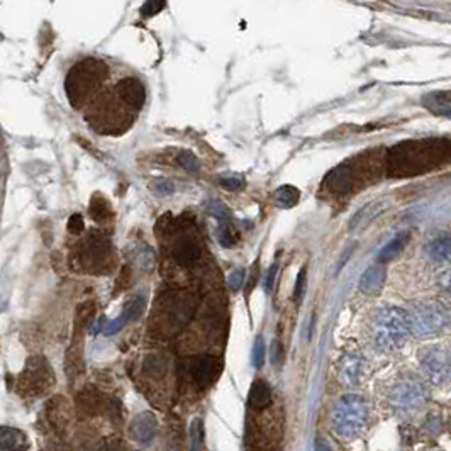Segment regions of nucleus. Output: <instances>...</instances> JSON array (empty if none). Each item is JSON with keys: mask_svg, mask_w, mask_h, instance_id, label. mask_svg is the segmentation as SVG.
Wrapping results in <instances>:
<instances>
[{"mask_svg": "<svg viewBox=\"0 0 451 451\" xmlns=\"http://www.w3.org/2000/svg\"><path fill=\"white\" fill-rule=\"evenodd\" d=\"M407 241H409L407 233L397 234L392 241L387 242L384 248L380 249V253H378V261H380V263H387V261L393 260V258L399 255V253L405 248Z\"/></svg>", "mask_w": 451, "mask_h": 451, "instance_id": "5701e85b", "label": "nucleus"}, {"mask_svg": "<svg viewBox=\"0 0 451 451\" xmlns=\"http://www.w3.org/2000/svg\"><path fill=\"white\" fill-rule=\"evenodd\" d=\"M178 163H180L182 168L187 170V172H191V173L199 172L200 163H199V160H197V157H193V154L188 153V151H184V153L178 157Z\"/></svg>", "mask_w": 451, "mask_h": 451, "instance_id": "2f4dec72", "label": "nucleus"}, {"mask_svg": "<svg viewBox=\"0 0 451 451\" xmlns=\"http://www.w3.org/2000/svg\"><path fill=\"white\" fill-rule=\"evenodd\" d=\"M370 409L363 397L348 393L336 403L331 423L335 433L344 439H355L365 430Z\"/></svg>", "mask_w": 451, "mask_h": 451, "instance_id": "20e7f679", "label": "nucleus"}, {"mask_svg": "<svg viewBox=\"0 0 451 451\" xmlns=\"http://www.w3.org/2000/svg\"><path fill=\"white\" fill-rule=\"evenodd\" d=\"M439 287L445 294H448L451 297V270L445 272L441 276H439Z\"/></svg>", "mask_w": 451, "mask_h": 451, "instance_id": "58836bf2", "label": "nucleus"}, {"mask_svg": "<svg viewBox=\"0 0 451 451\" xmlns=\"http://www.w3.org/2000/svg\"><path fill=\"white\" fill-rule=\"evenodd\" d=\"M451 160L448 139H423L397 145L387 154V170L393 177H412L431 172Z\"/></svg>", "mask_w": 451, "mask_h": 451, "instance_id": "f03ea898", "label": "nucleus"}, {"mask_svg": "<svg viewBox=\"0 0 451 451\" xmlns=\"http://www.w3.org/2000/svg\"><path fill=\"white\" fill-rule=\"evenodd\" d=\"M48 416H49V421H51V424L64 427L68 424V419H70V409H68V404H64L62 397H58V399H55L48 405Z\"/></svg>", "mask_w": 451, "mask_h": 451, "instance_id": "b1692460", "label": "nucleus"}, {"mask_svg": "<svg viewBox=\"0 0 451 451\" xmlns=\"http://www.w3.org/2000/svg\"><path fill=\"white\" fill-rule=\"evenodd\" d=\"M195 299L188 292H170L161 299L160 319L163 321V326L168 328L170 333L180 331L191 322L195 314Z\"/></svg>", "mask_w": 451, "mask_h": 451, "instance_id": "6e6552de", "label": "nucleus"}, {"mask_svg": "<svg viewBox=\"0 0 451 451\" xmlns=\"http://www.w3.org/2000/svg\"><path fill=\"white\" fill-rule=\"evenodd\" d=\"M154 260H157V256H154V251L150 248V246H141V248L136 249L134 261L138 267L143 268V270H151L154 265Z\"/></svg>", "mask_w": 451, "mask_h": 451, "instance_id": "bb28decb", "label": "nucleus"}, {"mask_svg": "<svg viewBox=\"0 0 451 451\" xmlns=\"http://www.w3.org/2000/svg\"><path fill=\"white\" fill-rule=\"evenodd\" d=\"M28 436L16 427H2L0 430V450H26L28 448Z\"/></svg>", "mask_w": 451, "mask_h": 451, "instance_id": "412c9836", "label": "nucleus"}, {"mask_svg": "<svg viewBox=\"0 0 451 451\" xmlns=\"http://www.w3.org/2000/svg\"><path fill=\"white\" fill-rule=\"evenodd\" d=\"M272 403V392L267 382L256 380L253 382L251 389L248 393V405L253 411H263Z\"/></svg>", "mask_w": 451, "mask_h": 451, "instance_id": "6ab92c4d", "label": "nucleus"}, {"mask_svg": "<svg viewBox=\"0 0 451 451\" xmlns=\"http://www.w3.org/2000/svg\"><path fill=\"white\" fill-rule=\"evenodd\" d=\"M276 268H278V265L274 263V265H272V270L268 272V275H267V283H265V289H267V292H272V289H274V282H275Z\"/></svg>", "mask_w": 451, "mask_h": 451, "instance_id": "ea45409f", "label": "nucleus"}, {"mask_svg": "<svg viewBox=\"0 0 451 451\" xmlns=\"http://www.w3.org/2000/svg\"><path fill=\"white\" fill-rule=\"evenodd\" d=\"M145 371L150 377H161L166 371V362L160 356H150L145 363Z\"/></svg>", "mask_w": 451, "mask_h": 451, "instance_id": "c85d7f7f", "label": "nucleus"}, {"mask_svg": "<svg viewBox=\"0 0 451 451\" xmlns=\"http://www.w3.org/2000/svg\"><path fill=\"white\" fill-rule=\"evenodd\" d=\"M363 375H365V362H363V356L360 355L346 356L339 371V377L341 380H343V384L358 385L360 382H362Z\"/></svg>", "mask_w": 451, "mask_h": 451, "instance_id": "f3484780", "label": "nucleus"}, {"mask_svg": "<svg viewBox=\"0 0 451 451\" xmlns=\"http://www.w3.org/2000/svg\"><path fill=\"white\" fill-rule=\"evenodd\" d=\"M145 306L146 302L143 295H136V297H132L131 301L126 302L123 312H121L112 322H109V324L105 326L104 335L105 336L116 335V333H119L124 326L129 324V322L138 319V317L143 314V310H145Z\"/></svg>", "mask_w": 451, "mask_h": 451, "instance_id": "4468645a", "label": "nucleus"}, {"mask_svg": "<svg viewBox=\"0 0 451 451\" xmlns=\"http://www.w3.org/2000/svg\"><path fill=\"white\" fill-rule=\"evenodd\" d=\"M411 333L418 338H433L441 335L451 324V310L438 301H421L409 310Z\"/></svg>", "mask_w": 451, "mask_h": 451, "instance_id": "39448f33", "label": "nucleus"}, {"mask_svg": "<svg viewBox=\"0 0 451 451\" xmlns=\"http://www.w3.org/2000/svg\"><path fill=\"white\" fill-rule=\"evenodd\" d=\"M411 333L409 314L399 307H382L371 326V336L378 350L393 351L404 346Z\"/></svg>", "mask_w": 451, "mask_h": 451, "instance_id": "7ed1b4c3", "label": "nucleus"}, {"mask_svg": "<svg viewBox=\"0 0 451 451\" xmlns=\"http://www.w3.org/2000/svg\"><path fill=\"white\" fill-rule=\"evenodd\" d=\"M363 180H365V168L362 166V160H356L343 163L338 168L333 170L326 177L324 184L333 193L344 195V193L355 191L356 185H360V182Z\"/></svg>", "mask_w": 451, "mask_h": 451, "instance_id": "9b49d317", "label": "nucleus"}, {"mask_svg": "<svg viewBox=\"0 0 451 451\" xmlns=\"http://www.w3.org/2000/svg\"><path fill=\"white\" fill-rule=\"evenodd\" d=\"M75 265H80V270L89 274H105L112 268L114 255L111 241L102 234H90L85 241L75 249Z\"/></svg>", "mask_w": 451, "mask_h": 451, "instance_id": "423d86ee", "label": "nucleus"}, {"mask_svg": "<svg viewBox=\"0 0 451 451\" xmlns=\"http://www.w3.org/2000/svg\"><path fill=\"white\" fill-rule=\"evenodd\" d=\"M421 369L433 385H443L451 378V351L445 346H431L421 353Z\"/></svg>", "mask_w": 451, "mask_h": 451, "instance_id": "9d476101", "label": "nucleus"}, {"mask_svg": "<svg viewBox=\"0 0 451 451\" xmlns=\"http://www.w3.org/2000/svg\"><path fill=\"white\" fill-rule=\"evenodd\" d=\"M270 358H272V363H274V365H280V363L283 362V350H282V346H280L278 341H274V343H272Z\"/></svg>", "mask_w": 451, "mask_h": 451, "instance_id": "4c0bfd02", "label": "nucleus"}, {"mask_svg": "<svg viewBox=\"0 0 451 451\" xmlns=\"http://www.w3.org/2000/svg\"><path fill=\"white\" fill-rule=\"evenodd\" d=\"M242 282H245V270H234L233 274L227 278V283H229V289L233 292H238L242 287Z\"/></svg>", "mask_w": 451, "mask_h": 451, "instance_id": "c9c22d12", "label": "nucleus"}, {"mask_svg": "<svg viewBox=\"0 0 451 451\" xmlns=\"http://www.w3.org/2000/svg\"><path fill=\"white\" fill-rule=\"evenodd\" d=\"M89 214L98 224H104V222L112 219V207L107 199H104V197L96 193V195H92V200H90Z\"/></svg>", "mask_w": 451, "mask_h": 451, "instance_id": "4be33fe9", "label": "nucleus"}, {"mask_svg": "<svg viewBox=\"0 0 451 451\" xmlns=\"http://www.w3.org/2000/svg\"><path fill=\"white\" fill-rule=\"evenodd\" d=\"M172 255L180 267H192L202 258V245L193 236H182L173 245Z\"/></svg>", "mask_w": 451, "mask_h": 451, "instance_id": "ddd939ff", "label": "nucleus"}, {"mask_svg": "<svg viewBox=\"0 0 451 451\" xmlns=\"http://www.w3.org/2000/svg\"><path fill=\"white\" fill-rule=\"evenodd\" d=\"M207 211H209L212 215H215L218 219H226L227 215H229V209H227L224 204L219 202V200H211Z\"/></svg>", "mask_w": 451, "mask_h": 451, "instance_id": "f704fd0d", "label": "nucleus"}, {"mask_svg": "<svg viewBox=\"0 0 451 451\" xmlns=\"http://www.w3.org/2000/svg\"><path fill=\"white\" fill-rule=\"evenodd\" d=\"M64 94L100 132L124 131L145 107L146 87L132 73H116L111 62L85 56L68 70Z\"/></svg>", "mask_w": 451, "mask_h": 451, "instance_id": "f257e3e1", "label": "nucleus"}, {"mask_svg": "<svg viewBox=\"0 0 451 451\" xmlns=\"http://www.w3.org/2000/svg\"><path fill=\"white\" fill-rule=\"evenodd\" d=\"M68 231H70L71 234H75V236H78V234L83 231V219L80 214H73L70 218V221H68Z\"/></svg>", "mask_w": 451, "mask_h": 451, "instance_id": "e433bc0d", "label": "nucleus"}, {"mask_svg": "<svg viewBox=\"0 0 451 451\" xmlns=\"http://www.w3.org/2000/svg\"><path fill=\"white\" fill-rule=\"evenodd\" d=\"M274 199L280 207H283V209H290V207H294L295 204L299 202V199H301V192H299V188L292 187V185H283V187L276 188L274 193Z\"/></svg>", "mask_w": 451, "mask_h": 451, "instance_id": "393cba45", "label": "nucleus"}, {"mask_svg": "<svg viewBox=\"0 0 451 451\" xmlns=\"http://www.w3.org/2000/svg\"><path fill=\"white\" fill-rule=\"evenodd\" d=\"M222 369V363L219 362L215 356L211 355H200L193 356V358L188 360L187 363V371L191 375V378L195 382L199 387H209L215 378L219 377Z\"/></svg>", "mask_w": 451, "mask_h": 451, "instance_id": "f8f14e48", "label": "nucleus"}, {"mask_svg": "<svg viewBox=\"0 0 451 451\" xmlns=\"http://www.w3.org/2000/svg\"><path fill=\"white\" fill-rule=\"evenodd\" d=\"M251 360H253V366L255 369H261L265 363V341L261 336H258V339L255 341V346H253V353H251Z\"/></svg>", "mask_w": 451, "mask_h": 451, "instance_id": "7c9ffc66", "label": "nucleus"}, {"mask_svg": "<svg viewBox=\"0 0 451 451\" xmlns=\"http://www.w3.org/2000/svg\"><path fill=\"white\" fill-rule=\"evenodd\" d=\"M221 187L227 188V191H241L245 187V180L240 177H221L219 178Z\"/></svg>", "mask_w": 451, "mask_h": 451, "instance_id": "72a5a7b5", "label": "nucleus"}, {"mask_svg": "<svg viewBox=\"0 0 451 451\" xmlns=\"http://www.w3.org/2000/svg\"><path fill=\"white\" fill-rule=\"evenodd\" d=\"M188 434H191L192 450H202L204 448V423L202 419L195 418L188 427Z\"/></svg>", "mask_w": 451, "mask_h": 451, "instance_id": "cd10ccee", "label": "nucleus"}, {"mask_svg": "<svg viewBox=\"0 0 451 451\" xmlns=\"http://www.w3.org/2000/svg\"><path fill=\"white\" fill-rule=\"evenodd\" d=\"M218 241L222 248H233L240 241V233H238L236 227L231 224V222L222 219L221 224L218 226Z\"/></svg>", "mask_w": 451, "mask_h": 451, "instance_id": "a878e982", "label": "nucleus"}, {"mask_svg": "<svg viewBox=\"0 0 451 451\" xmlns=\"http://www.w3.org/2000/svg\"><path fill=\"white\" fill-rule=\"evenodd\" d=\"M104 396L97 389H94V387H89V389H85L78 396V407L89 416H96L97 412H100L104 409Z\"/></svg>", "mask_w": 451, "mask_h": 451, "instance_id": "aec40b11", "label": "nucleus"}, {"mask_svg": "<svg viewBox=\"0 0 451 451\" xmlns=\"http://www.w3.org/2000/svg\"><path fill=\"white\" fill-rule=\"evenodd\" d=\"M151 191L157 193V195L166 197L175 192V185L170 180H154L153 184H151Z\"/></svg>", "mask_w": 451, "mask_h": 451, "instance_id": "473e14b6", "label": "nucleus"}, {"mask_svg": "<svg viewBox=\"0 0 451 451\" xmlns=\"http://www.w3.org/2000/svg\"><path fill=\"white\" fill-rule=\"evenodd\" d=\"M306 289H307V268L302 267L301 272L297 274V280H295V289H294V301L297 306L304 301Z\"/></svg>", "mask_w": 451, "mask_h": 451, "instance_id": "c756f323", "label": "nucleus"}, {"mask_svg": "<svg viewBox=\"0 0 451 451\" xmlns=\"http://www.w3.org/2000/svg\"><path fill=\"white\" fill-rule=\"evenodd\" d=\"M426 385L418 377H404L390 392V405L399 416H414L427 403Z\"/></svg>", "mask_w": 451, "mask_h": 451, "instance_id": "0eeeda50", "label": "nucleus"}, {"mask_svg": "<svg viewBox=\"0 0 451 451\" xmlns=\"http://www.w3.org/2000/svg\"><path fill=\"white\" fill-rule=\"evenodd\" d=\"M427 258L434 263H448L451 261V234L439 233L431 238L424 246Z\"/></svg>", "mask_w": 451, "mask_h": 451, "instance_id": "dca6fc26", "label": "nucleus"}, {"mask_svg": "<svg viewBox=\"0 0 451 451\" xmlns=\"http://www.w3.org/2000/svg\"><path fill=\"white\" fill-rule=\"evenodd\" d=\"M19 392L28 397H41L55 385V371L43 356H33L26 362L19 377Z\"/></svg>", "mask_w": 451, "mask_h": 451, "instance_id": "1a4fd4ad", "label": "nucleus"}, {"mask_svg": "<svg viewBox=\"0 0 451 451\" xmlns=\"http://www.w3.org/2000/svg\"><path fill=\"white\" fill-rule=\"evenodd\" d=\"M385 282V268L382 265H373L360 278V290L363 294H377Z\"/></svg>", "mask_w": 451, "mask_h": 451, "instance_id": "a211bd4d", "label": "nucleus"}, {"mask_svg": "<svg viewBox=\"0 0 451 451\" xmlns=\"http://www.w3.org/2000/svg\"><path fill=\"white\" fill-rule=\"evenodd\" d=\"M158 421L153 412H141L131 423V434L139 445H151L157 438Z\"/></svg>", "mask_w": 451, "mask_h": 451, "instance_id": "2eb2a0df", "label": "nucleus"}]
</instances>
